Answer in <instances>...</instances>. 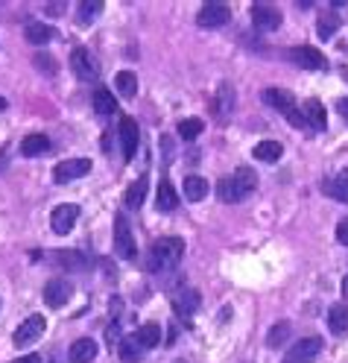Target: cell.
I'll list each match as a JSON object with an SVG mask.
<instances>
[{"label":"cell","instance_id":"25","mask_svg":"<svg viewBox=\"0 0 348 363\" xmlns=\"http://www.w3.org/2000/svg\"><path fill=\"white\" fill-rule=\"evenodd\" d=\"M91 106L97 114H111L114 109H118V100H114V94L109 88H97L94 97H91Z\"/></svg>","mask_w":348,"mask_h":363},{"label":"cell","instance_id":"29","mask_svg":"<svg viewBox=\"0 0 348 363\" xmlns=\"http://www.w3.org/2000/svg\"><path fill=\"white\" fill-rule=\"evenodd\" d=\"M235 182H237V188H240V193L243 196H249L255 188H258V173L252 170V167H237L235 170Z\"/></svg>","mask_w":348,"mask_h":363},{"label":"cell","instance_id":"19","mask_svg":"<svg viewBox=\"0 0 348 363\" xmlns=\"http://www.w3.org/2000/svg\"><path fill=\"white\" fill-rule=\"evenodd\" d=\"M155 205H158V211H176V208H179V193H176V188L170 185L167 179H164L161 185H158Z\"/></svg>","mask_w":348,"mask_h":363},{"label":"cell","instance_id":"15","mask_svg":"<svg viewBox=\"0 0 348 363\" xmlns=\"http://www.w3.org/2000/svg\"><path fill=\"white\" fill-rule=\"evenodd\" d=\"M97 343L91 340V337H79L74 345H71V352H68V357H71V363H91L94 357H97Z\"/></svg>","mask_w":348,"mask_h":363},{"label":"cell","instance_id":"36","mask_svg":"<svg viewBox=\"0 0 348 363\" xmlns=\"http://www.w3.org/2000/svg\"><path fill=\"white\" fill-rule=\"evenodd\" d=\"M340 21H337V15H322L319 18V39L328 41V39H334V32H337Z\"/></svg>","mask_w":348,"mask_h":363},{"label":"cell","instance_id":"10","mask_svg":"<svg viewBox=\"0 0 348 363\" xmlns=\"http://www.w3.org/2000/svg\"><path fill=\"white\" fill-rule=\"evenodd\" d=\"M260 100L267 103L270 109L281 111V114H284V118H290V114L298 109V106H295V97H293L287 88H267V91L260 94Z\"/></svg>","mask_w":348,"mask_h":363},{"label":"cell","instance_id":"41","mask_svg":"<svg viewBox=\"0 0 348 363\" xmlns=\"http://www.w3.org/2000/svg\"><path fill=\"white\" fill-rule=\"evenodd\" d=\"M62 6H64V4H47V12H50V15H62V12H64Z\"/></svg>","mask_w":348,"mask_h":363},{"label":"cell","instance_id":"27","mask_svg":"<svg viewBox=\"0 0 348 363\" xmlns=\"http://www.w3.org/2000/svg\"><path fill=\"white\" fill-rule=\"evenodd\" d=\"M99 12H103V4H99V0H82V4L76 6V21L91 24V21L99 18Z\"/></svg>","mask_w":348,"mask_h":363},{"label":"cell","instance_id":"34","mask_svg":"<svg viewBox=\"0 0 348 363\" xmlns=\"http://www.w3.org/2000/svg\"><path fill=\"white\" fill-rule=\"evenodd\" d=\"M202 129H205V123L199 121V118H188V121L179 123V135L185 138V141H196L199 135H202Z\"/></svg>","mask_w":348,"mask_h":363},{"label":"cell","instance_id":"28","mask_svg":"<svg viewBox=\"0 0 348 363\" xmlns=\"http://www.w3.org/2000/svg\"><path fill=\"white\" fill-rule=\"evenodd\" d=\"M141 343L135 340V337H123L120 343H118V355H120V360H126V363H138L141 360Z\"/></svg>","mask_w":348,"mask_h":363},{"label":"cell","instance_id":"33","mask_svg":"<svg viewBox=\"0 0 348 363\" xmlns=\"http://www.w3.org/2000/svg\"><path fill=\"white\" fill-rule=\"evenodd\" d=\"M144 193H146V176H141L135 185L126 191V208H141L144 205Z\"/></svg>","mask_w":348,"mask_h":363},{"label":"cell","instance_id":"43","mask_svg":"<svg viewBox=\"0 0 348 363\" xmlns=\"http://www.w3.org/2000/svg\"><path fill=\"white\" fill-rule=\"evenodd\" d=\"M340 179H342V182H348V167L342 170V176H340Z\"/></svg>","mask_w":348,"mask_h":363},{"label":"cell","instance_id":"1","mask_svg":"<svg viewBox=\"0 0 348 363\" xmlns=\"http://www.w3.org/2000/svg\"><path fill=\"white\" fill-rule=\"evenodd\" d=\"M185 255V240L179 238H158L149 249V270L161 273V270H173L176 263Z\"/></svg>","mask_w":348,"mask_h":363},{"label":"cell","instance_id":"20","mask_svg":"<svg viewBox=\"0 0 348 363\" xmlns=\"http://www.w3.org/2000/svg\"><path fill=\"white\" fill-rule=\"evenodd\" d=\"M50 150V138L47 135H27L24 141H21V153L27 156V158H36V156H44Z\"/></svg>","mask_w":348,"mask_h":363},{"label":"cell","instance_id":"22","mask_svg":"<svg viewBox=\"0 0 348 363\" xmlns=\"http://www.w3.org/2000/svg\"><path fill=\"white\" fill-rule=\"evenodd\" d=\"M255 158L258 161H278L281 156H284V144L281 141H260V144H255Z\"/></svg>","mask_w":348,"mask_h":363},{"label":"cell","instance_id":"39","mask_svg":"<svg viewBox=\"0 0 348 363\" xmlns=\"http://www.w3.org/2000/svg\"><path fill=\"white\" fill-rule=\"evenodd\" d=\"M15 363H41V355H24V357H18Z\"/></svg>","mask_w":348,"mask_h":363},{"label":"cell","instance_id":"30","mask_svg":"<svg viewBox=\"0 0 348 363\" xmlns=\"http://www.w3.org/2000/svg\"><path fill=\"white\" fill-rule=\"evenodd\" d=\"M322 191L328 196H334L337 203H348V182L342 179H322Z\"/></svg>","mask_w":348,"mask_h":363},{"label":"cell","instance_id":"26","mask_svg":"<svg viewBox=\"0 0 348 363\" xmlns=\"http://www.w3.org/2000/svg\"><path fill=\"white\" fill-rule=\"evenodd\" d=\"M217 193H220V200H223V203H240V200H246V196L240 193V188H237L235 176L220 179V182H217Z\"/></svg>","mask_w":348,"mask_h":363},{"label":"cell","instance_id":"13","mask_svg":"<svg viewBox=\"0 0 348 363\" xmlns=\"http://www.w3.org/2000/svg\"><path fill=\"white\" fill-rule=\"evenodd\" d=\"M293 62L298 64V68H305V71H322L328 68V62H325V53H319L316 47H295V50H290Z\"/></svg>","mask_w":348,"mask_h":363},{"label":"cell","instance_id":"18","mask_svg":"<svg viewBox=\"0 0 348 363\" xmlns=\"http://www.w3.org/2000/svg\"><path fill=\"white\" fill-rule=\"evenodd\" d=\"M181 191H185V200L190 203H199L208 196V179L202 176H185V185H181Z\"/></svg>","mask_w":348,"mask_h":363},{"label":"cell","instance_id":"16","mask_svg":"<svg viewBox=\"0 0 348 363\" xmlns=\"http://www.w3.org/2000/svg\"><path fill=\"white\" fill-rule=\"evenodd\" d=\"M53 258L59 261V267H64V270H71V273H85L88 270V258L82 255V252H64V249H59V252H53Z\"/></svg>","mask_w":348,"mask_h":363},{"label":"cell","instance_id":"9","mask_svg":"<svg viewBox=\"0 0 348 363\" xmlns=\"http://www.w3.org/2000/svg\"><path fill=\"white\" fill-rule=\"evenodd\" d=\"M281 21H284V15H281L278 6H272V4H255L252 6V24H255V29L272 32V29L281 27Z\"/></svg>","mask_w":348,"mask_h":363},{"label":"cell","instance_id":"24","mask_svg":"<svg viewBox=\"0 0 348 363\" xmlns=\"http://www.w3.org/2000/svg\"><path fill=\"white\" fill-rule=\"evenodd\" d=\"M328 328L334 334H345L348 331V305H334L328 310Z\"/></svg>","mask_w":348,"mask_h":363},{"label":"cell","instance_id":"2","mask_svg":"<svg viewBox=\"0 0 348 363\" xmlns=\"http://www.w3.org/2000/svg\"><path fill=\"white\" fill-rule=\"evenodd\" d=\"M114 252H118L123 261L138 258V240H135V235H132L129 217H123V214L114 217Z\"/></svg>","mask_w":348,"mask_h":363},{"label":"cell","instance_id":"8","mask_svg":"<svg viewBox=\"0 0 348 363\" xmlns=\"http://www.w3.org/2000/svg\"><path fill=\"white\" fill-rule=\"evenodd\" d=\"M71 68H74V74H76L82 82L99 79V64L94 62V56L85 50V47H76V50L71 53Z\"/></svg>","mask_w":348,"mask_h":363},{"label":"cell","instance_id":"31","mask_svg":"<svg viewBox=\"0 0 348 363\" xmlns=\"http://www.w3.org/2000/svg\"><path fill=\"white\" fill-rule=\"evenodd\" d=\"M24 36H27V41H29V44L44 47L50 39H53V32H50V27H47V24H29Z\"/></svg>","mask_w":348,"mask_h":363},{"label":"cell","instance_id":"3","mask_svg":"<svg viewBox=\"0 0 348 363\" xmlns=\"http://www.w3.org/2000/svg\"><path fill=\"white\" fill-rule=\"evenodd\" d=\"M228 21H231V9L228 4H220V0H211L196 15V24L202 29H217V27H225Z\"/></svg>","mask_w":348,"mask_h":363},{"label":"cell","instance_id":"35","mask_svg":"<svg viewBox=\"0 0 348 363\" xmlns=\"http://www.w3.org/2000/svg\"><path fill=\"white\" fill-rule=\"evenodd\" d=\"M290 337V322H275L272 328H270V337H267V345L270 349H278L281 343H284Z\"/></svg>","mask_w":348,"mask_h":363},{"label":"cell","instance_id":"40","mask_svg":"<svg viewBox=\"0 0 348 363\" xmlns=\"http://www.w3.org/2000/svg\"><path fill=\"white\" fill-rule=\"evenodd\" d=\"M337 111H340L342 118L348 121V97H345V100H340V103H337Z\"/></svg>","mask_w":348,"mask_h":363},{"label":"cell","instance_id":"11","mask_svg":"<svg viewBox=\"0 0 348 363\" xmlns=\"http://www.w3.org/2000/svg\"><path fill=\"white\" fill-rule=\"evenodd\" d=\"M173 310H176V317L179 320H185L188 325L193 322V310H196V305H199V296L190 290V287H181V290H176L173 296Z\"/></svg>","mask_w":348,"mask_h":363},{"label":"cell","instance_id":"7","mask_svg":"<svg viewBox=\"0 0 348 363\" xmlns=\"http://www.w3.org/2000/svg\"><path fill=\"white\" fill-rule=\"evenodd\" d=\"M88 173H91V161L88 158H64V161H59L53 167V179L59 182V185L74 182V179H82Z\"/></svg>","mask_w":348,"mask_h":363},{"label":"cell","instance_id":"5","mask_svg":"<svg viewBox=\"0 0 348 363\" xmlns=\"http://www.w3.org/2000/svg\"><path fill=\"white\" fill-rule=\"evenodd\" d=\"M44 328H47V320L41 317V313H36V317H29L18 325V331H15L12 343L18 345V349H27V345H32L41 334H44Z\"/></svg>","mask_w":348,"mask_h":363},{"label":"cell","instance_id":"14","mask_svg":"<svg viewBox=\"0 0 348 363\" xmlns=\"http://www.w3.org/2000/svg\"><path fill=\"white\" fill-rule=\"evenodd\" d=\"M71 285L64 282V278H50V282L44 285V302L50 308H62V305H68L71 299Z\"/></svg>","mask_w":348,"mask_h":363},{"label":"cell","instance_id":"12","mask_svg":"<svg viewBox=\"0 0 348 363\" xmlns=\"http://www.w3.org/2000/svg\"><path fill=\"white\" fill-rule=\"evenodd\" d=\"M118 132H120V144H123V158L132 161L138 153V141H141V129H138L135 118H123Z\"/></svg>","mask_w":348,"mask_h":363},{"label":"cell","instance_id":"38","mask_svg":"<svg viewBox=\"0 0 348 363\" xmlns=\"http://www.w3.org/2000/svg\"><path fill=\"white\" fill-rule=\"evenodd\" d=\"M337 240H340L342 246H348V217H342V220L337 223Z\"/></svg>","mask_w":348,"mask_h":363},{"label":"cell","instance_id":"42","mask_svg":"<svg viewBox=\"0 0 348 363\" xmlns=\"http://www.w3.org/2000/svg\"><path fill=\"white\" fill-rule=\"evenodd\" d=\"M342 296H345V299H348V275L342 278Z\"/></svg>","mask_w":348,"mask_h":363},{"label":"cell","instance_id":"44","mask_svg":"<svg viewBox=\"0 0 348 363\" xmlns=\"http://www.w3.org/2000/svg\"><path fill=\"white\" fill-rule=\"evenodd\" d=\"M6 109V100H4V97H0V111H4Z\"/></svg>","mask_w":348,"mask_h":363},{"label":"cell","instance_id":"21","mask_svg":"<svg viewBox=\"0 0 348 363\" xmlns=\"http://www.w3.org/2000/svg\"><path fill=\"white\" fill-rule=\"evenodd\" d=\"M135 340L141 343V349H155V345L161 343V325H155V322H144L138 331H135Z\"/></svg>","mask_w":348,"mask_h":363},{"label":"cell","instance_id":"37","mask_svg":"<svg viewBox=\"0 0 348 363\" xmlns=\"http://www.w3.org/2000/svg\"><path fill=\"white\" fill-rule=\"evenodd\" d=\"M36 68L47 71V76H56V71H59V68H56V62H53V59H50V56H41V53L36 56Z\"/></svg>","mask_w":348,"mask_h":363},{"label":"cell","instance_id":"6","mask_svg":"<svg viewBox=\"0 0 348 363\" xmlns=\"http://www.w3.org/2000/svg\"><path fill=\"white\" fill-rule=\"evenodd\" d=\"M76 220H79V205H74V203H64V205L53 208V214H50V226H53V232L62 235V238L74 232Z\"/></svg>","mask_w":348,"mask_h":363},{"label":"cell","instance_id":"4","mask_svg":"<svg viewBox=\"0 0 348 363\" xmlns=\"http://www.w3.org/2000/svg\"><path fill=\"white\" fill-rule=\"evenodd\" d=\"M319 352H322V337H302L298 343H293V349L281 363H313L319 357Z\"/></svg>","mask_w":348,"mask_h":363},{"label":"cell","instance_id":"17","mask_svg":"<svg viewBox=\"0 0 348 363\" xmlns=\"http://www.w3.org/2000/svg\"><path fill=\"white\" fill-rule=\"evenodd\" d=\"M302 114H305V121L313 126V129H325L328 126V114H325V106L319 103V100H305V106H302Z\"/></svg>","mask_w":348,"mask_h":363},{"label":"cell","instance_id":"32","mask_svg":"<svg viewBox=\"0 0 348 363\" xmlns=\"http://www.w3.org/2000/svg\"><path fill=\"white\" fill-rule=\"evenodd\" d=\"M231 109H235V91H231L228 85H223L220 94H217V118L225 121L231 114Z\"/></svg>","mask_w":348,"mask_h":363},{"label":"cell","instance_id":"23","mask_svg":"<svg viewBox=\"0 0 348 363\" xmlns=\"http://www.w3.org/2000/svg\"><path fill=\"white\" fill-rule=\"evenodd\" d=\"M114 88H118L120 97H126V100H132V97L138 94V76L132 71H120L118 76H114Z\"/></svg>","mask_w":348,"mask_h":363}]
</instances>
